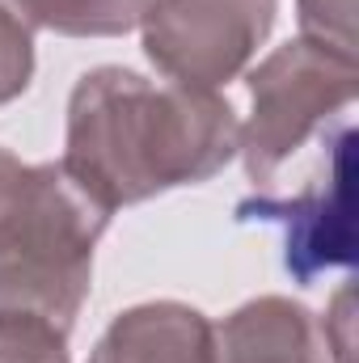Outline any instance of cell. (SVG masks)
<instances>
[{"label":"cell","instance_id":"4","mask_svg":"<svg viewBox=\"0 0 359 363\" xmlns=\"http://www.w3.org/2000/svg\"><path fill=\"white\" fill-rule=\"evenodd\" d=\"M321 157L292 194H250L237 203V220H263L283 228V267L296 283L355 262V127L338 118L317 140Z\"/></svg>","mask_w":359,"mask_h":363},{"label":"cell","instance_id":"2","mask_svg":"<svg viewBox=\"0 0 359 363\" xmlns=\"http://www.w3.org/2000/svg\"><path fill=\"white\" fill-rule=\"evenodd\" d=\"M110 216L60 161L26 165L0 148V313H34L68 334Z\"/></svg>","mask_w":359,"mask_h":363},{"label":"cell","instance_id":"6","mask_svg":"<svg viewBox=\"0 0 359 363\" xmlns=\"http://www.w3.org/2000/svg\"><path fill=\"white\" fill-rule=\"evenodd\" d=\"M216 325L182 304V300H148L110 321L97 338L89 363H211Z\"/></svg>","mask_w":359,"mask_h":363},{"label":"cell","instance_id":"8","mask_svg":"<svg viewBox=\"0 0 359 363\" xmlns=\"http://www.w3.org/2000/svg\"><path fill=\"white\" fill-rule=\"evenodd\" d=\"M30 30L64 38H114L144 21L153 0H9Z\"/></svg>","mask_w":359,"mask_h":363},{"label":"cell","instance_id":"11","mask_svg":"<svg viewBox=\"0 0 359 363\" xmlns=\"http://www.w3.org/2000/svg\"><path fill=\"white\" fill-rule=\"evenodd\" d=\"M300 30L355 55V0H300Z\"/></svg>","mask_w":359,"mask_h":363},{"label":"cell","instance_id":"10","mask_svg":"<svg viewBox=\"0 0 359 363\" xmlns=\"http://www.w3.org/2000/svg\"><path fill=\"white\" fill-rule=\"evenodd\" d=\"M30 77H34V30L9 0H0V106L21 97Z\"/></svg>","mask_w":359,"mask_h":363},{"label":"cell","instance_id":"1","mask_svg":"<svg viewBox=\"0 0 359 363\" xmlns=\"http://www.w3.org/2000/svg\"><path fill=\"white\" fill-rule=\"evenodd\" d=\"M241 148V123L216 89L148 81L106 64L77 81L60 165L110 211L216 178Z\"/></svg>","mask_w":359,"mask_h":363},{"label":"cell","instance_id":"7","mask_svg":"<svg viewBox=\"0 0 359 363\" xmlns=\"http://www.w3.org/2000/svg\"><path fill=\"white\" fill-rule=\"evenodd\" d=\"M211 363H330L317 317L287 300L258 296L216 325Z\"/></svg>","mask_w":359,"mask_h":363},{"label":"cell","instance_id":"5","mask_svg":"<svg viewBox=\"0 0 359 363\" xmlns=\"http://www.w3.org/2000/svg\"><path fill=\"white\" fill-rule=\"evenodd\" d=\"M279 0H153L140 30L148 64L178 85L237 81L275 26Z\"/></svg>","mask_w":359,"mask_h":363},{"label":"cell","instance_id":"9","mask_svg":"<svg viewBox=\"0 0 359 363\" xmlns=\"http://www.w3.org/2000/svg\"><path fill=\"white\" fill-rule=\"evenodd\" d=\"M0 363H72L68 334L34 313H0Z\"/></svg>","mask_w":359,"mask_h":363},{"label":"cell","instance_id":"3","mask_svg":"<svg viewBox=\"0 0 359 363\" xmlns=\"http://www.w3.org/2000/svg\"><path fill=\"white\" fill-rule=\"evenodd\" d=\"M250 123L241 127V161L254 186L270 190L279 169L347 118L359 93V64L321 38H292L250 72Z\"/></svg>","mask_w":359,"mask_h":363},{"label":"cell","instance_id":"12","mask_svg":"<svg viewBox=\"0 0 359 363\" xmlns=\"http://www.w3.org/2000/svg\"><path fill=\"white\" fill-rule=\"evenodd\" d=\"M351 304H355V291L351 287H343L338 296H334V308L326 313V325H321V342H326V355H334L338 363H355V338H351V325H355V313H351Z\"/></svg>","mask_w":359,"mask_h":363}]
</instances>
